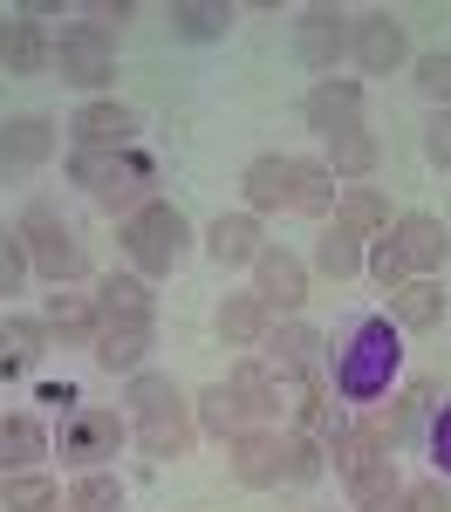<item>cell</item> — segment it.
<instances>
[{
  "label": "cell",
  "instance_id": "6da1fadb",
  "mask_svg": "<svg viewBox=\"0 0 451 512\" xmlns=\"http://www.w3.org/2000/svg\"><path fill=\"white\" fill-rule=\"evenodd\" d=\"M404 376V335L390 328V315H356L342 328V342L328 349V383L349 410L363 403H383Z\"/></svg>",
  "mask_w": 451,
  "mask_h": 512
},
{
  "label": "cell",
  "instance_id": "7a4b0ae2",
  "mask_svg": "<svg viewBox=\"0 0 451 512\" xmlns=\"http://www.w3.org/2000/svg\"><path fill=\"white\" fill-rule=\"evenodd\" d=\"M117 239H123V253H130V274H144V280H164V274H178L185 260H192V219L171 205V198H151V205H137L130 219H117Z\"/></svg>",
  "mask_w": 451,
  "mask_h": 512
},
{
  "label": "cell",
  "instance_id": "3957f363",
  "mask_svg": "<svg viewBox=\"0 0 451 512\" xmlns=\"http://www.w3.org/2000/svg\"><path fill=\"white\" fill-rule=\"evenodd\" d=\"M69 185H82L110 219H130L137 205L158 198V164L144 158V151H110V158H96V151H69Z\"/></svg>",
  "mask_w": 451,
  "mask_h": 512
},
{
  "label": "cell",
  "instance_id": "277c9868",
  "mask_svg": "<svg viewBox=\"0 0 451 512\" xmlns=\"http://www.w3.org/2000/svg\"><path fill=\"white\" fill-rule=\"evenodd\" d=\"M21 246H28V267H35V280H48V287H69V280L89 274V253H82L76 226L48 205V198H35L28 212H21Z\"/></svg>",
  "mask_w": 451,
  "mask_h": 512
},
{
  "label": "cell",
  "instance_id": "5b68a950",
  "mask_svg": "<svg viewBox=\"0 0 451 512\" xmlns=\"http://www.w3.org/2000/svg\"><path fill=\"white\" fill-rule=\"evenodd\" d=\"M253 355L274 369V383H281V390H294V383H308V376H322V369H328V335L315 328V321L287 315V321L267 328V342H260Z\"/></svg>",
  "mask_w": 451,
  "mask_h": 512
},
{
  "label": "cell",
  "instance_id": "8992f818",
  "mask_svg": "<svg viewBox=\"0 0 451 512\" xmlns=\"http://www.w3.org/2000/svg\"><path fill=\"white\" fill-rule=\"evenodd\" d=\"M55 76L69 82V89H82V103L103 96L110 76H117V41L96 35L89 21H69V28L55 35Z\"/></svg>",
  "mask_w": 451,
  "mask_h": 512
},
{
  "label": "cell",
  "instance_id": "52a82bcc",
  "mask_svg": "<svg viewBox=\"0 0 451 512\" xmlns=\"http://www.w3.org/2000/svg\"><path fill=\"white\" fill-rule=\"evenodd\" d=\"M123 444H130V417L123 410H103V403H82V410H69V424H62V458L76 472H103Z\"/></svg>",
  "mask_w": 451,
  "mask_h": 512
},
{
  "label": "cell",
  "instance_id": "ba28073f",
  "mask_svg": "<svg viewBox=\"0 0 451 512\" xmlns=\"http://www.w3.org/2000/svg\"><path fill=\"white\" fill-rule=\"evenodd\" d=\"M137 130L144 117L117 103V96H89L76 103V117H69V151H96V158H110V151H137Z\"/></svg>",
  "mask_w": 451,
  "mask_h": 512
},
{
  "label": "cell",
  "instance_id": "9c48e42d",
  "mask_svg": "<svg viewBox=\"0 0 451 512\" xmlns=\"http://www.w3.org/2000/svg\"><path fill=\"white\" fill-rule=\"evenodd\" d=\"M349 62L363 76H390L410 62V28L390 14V7H369V14H349Z\"/></svg>",
  "mask_w": 451,
  "mask_h": 512
},
{
  "label": "cell",
  "instance_id": "30bf717a",
  "mask_svg": "<svg viewBox=\"0 0 451 512\" xmlns=\"http://www.w3.org/2000/svg\"><path fill=\"white\" fill-rule=\"evenodd\" d=\"M151 349H158V315H103L96 321V369H110V376H137V369H151Z\"/></svg>",
  "mask_w": 451,
  "mask_h": 512
},
{
  "label": "cell",
  "instance_id": "8fae6325",
  "mask_svg": "<svg viewBox=\"0 0 451 512\" xmlns=\"http://www.w3.org/2000/svg\"><path fill=\"white\" fill-rule=\"evenodd\" d=\"M438 403H445V383H438V376L397 383V390L383 396V410H390V444H397V451H424V444H431V424H438Z\"/></svg>",
  "mask_w": 451,
  "mask_h": 512
},
{
  "label": "cell",
  "instance_id": "7c38bea8",
  "mask_svg": "<svg viewBox=\"0 0 451 512\" xmlns=\"http://www.w3.org/2000/svg\"><path fill=\"white\" fill-rule=\"evenodd\" d=\"M240 192H246V212H294L301 205V158L294 151H260V158L240 171Z\"/></svg>",
  "mask_w": 451,
  "mask_h": 512
},
{
  "label": "cell",
  "instance_id": "4fadbf2b",
  "mask_svg": "<svg viewBox=\"0 0 451 512\" xmlns=\"http://www.w3.org/2000/svg\"><path fill=\"white\" fill-rule=\"evenodd\" d=\"M287 431H301V437H315V444H335V437L349 431V403L335 396V383H328V369L322 376H308V383H294V396H287Z\"/></svg>",
  "mask_w": 451,
  "mask_h": 512
},
{
  "label": "cell",
  "instance_id": "5bb4252c",
  "mask_svg": "<svg viewBox=\"0 0 451 512\" xmlns=\"http://www.w3.org/2000/svg\"><path fill=\"white\" fill-rule=\"evenodd\" d=\"M349 55V14L342 7H301L294 21V62L315 69V82L335 76V62Z\"/></svg>",
  "mask_w": 451,
  "mask_h": 512
},
{
  "label": "cell",
  "instance_id": "9a60e30c",
  "mask_svg": "<svg viewBox=\"0 0 451 512\" xmlns=\"http://www.w3.org/2000/svg\"><path fill=\"white\" fill-rule=\"evenodd\" d=\"M246 274H253V294L274 308V321L301 315V301H308V260H301V253H287V246L267 239V246H260V260H253Z\"/></svg>",
  "mask_w": 451,
  "mask_h": 512
},
{
  "label": "cell",
  "instance_id": "2e32d148",
  "mask_svg": "<svg viewBox=\"0 0 451 512\" xmlns=\"http://www.w3.org/2000/svg\"><path fill=\"white\" fill-rule=\"evenodd\" d=\"M363 76H322L308 96H301V123L315 130V137H342V130H356L363 123Z\"/></svg>",
  "mask_w": 451,
  "mask_h": 512
},
{
  "label": "cell",
  "instance_id": "e0dca14e",
  "mask_svg": "<svg viewBox=\"0 0 451 512\" xmlns=\"http://www.w3.org/2000/svg\"><path fill=\"white\" fill-rule=\"evenodd\" d=\"M390 239H397V253H404V267L417 280H445V260H451L445 219H431V212H404V219H390Z\"/></svg>",
  "mask_w": 451,
  "mask_h": 512
},
{
  "label": "cell",
  "instance_id": "ac0fdd59",
  "mask_svg": "<svg viewBox=\"0 0 451 512\" xmlns=\"http://www.w3.org/2000/svg\"><path fill=\"white\" fill-rule=\"evenodd\" d=\"M226 390H233V403H240L246 424H274V431H281V417H287V390L274 383V369H267L260 355H240V362L226 369Z\"/></svg>",
  "mask_w": 451,
  "mask_h": 512
},
{
  "label": "cell",
  "instance_id": "d6986e66",
  "mask_svg": "<svg viewBox=\"0 0 451 512\" xmlns=\"http://www.w3.org/2000/svg\"><path fill=\"white\" fill-rule=\"evenodd\" d=\"M55 69V35L41 28L35 14H7L0 21V76H48Z\"/></svg>",
  "mask_w": 451,
  "mask_h": 512
},
{
  "label": "cell",
  "instance_id": "ffe728a7",
  "mask_svg": "<svg viewBox=\"0 0 451 512\" xmlns=\"http://www.w3.org/2000/svg\"><path fill=\"white\" fill-rule=\"evenodd\" d=\"M226 465L246 492H274L281 485V431L274 424H246L233 444H226Z\"/></svg>",
  "mask_w": 451,
  "mask_h": 512
},
{
  "label": "cell",
  "instance_id": "44dd1931",
  "mask_svg": "<svg viewBox=\"0 0 451 512\" xmlns=\"http://www.w3.org/2000/svg\"><path fill=\"white\" fill-rule=\"evenodd\" d=\"M55 158V123L48 117H7L0 123V178H35Z\"/></svg>",
  "mask_w": 451,
  "mask_h": 512
},
{
  "label": "cell",
  "instance_id": "7402d4cb",
  "mask_svg": "<svg viewBox=\"0 0 451 512\" xmlns=\"http://www.w3.org/2000/svg\"><path fill=\"white\" fill-rule=\"evenodd\" d=\"M260 246H267V233H260V219H253V212H219V219L205 226V260H212L219 274L253 267V260H260Z\"/></svg>",
  "mask_w": 451,
  "mask_h": 512
},
{
  "label": "cell",
  "instance_id": "603a6c76",
  "mask_svg": "<svg viewBox=\"0 0 451 512\" xmlns=\"http://www.w3.org/2000/svg\"><path fill=\"white\" fill-rule=\"evenodd\" d=\"M267 328H274V308H267L253 287H246V294H226V301L212 308V335H219L226 349H246V355H253L260 342H267Z\"/></svg>",
  "mask_w": 451,
  "mask_h": 512
},
{
  "label": "cell",
  "instance_id": "cb8c5ba5",
  "mask_svg": "<svg viewBox=\"0 0 451 512\" xmlns=\"http://www.w3.org/2000/svg\"><path fill=\"white\" fill-rule=\"evenodd\" d=\"M130 437H137V451H144V458H158V465L185 458V451L199 444L192 403H171V410H158V417H137V424H130Z\"/></svg>",
  "mask_w": 451,
  "mask_h": 512
},
{
  "label": "cell",
  "instance_id": "d4e9b609",
  "mask_svg": "<svg viewBox=\"0 0 451 512\" xmlns=\"http://www.w3.org/2000/svg\"><path fill=\"white\" fill-rule=\"evenodd\" d=\"M322 164L342 178V185H369L376 164H383V144H376L369 123H356V130H342V137H322Z\"/></svg>",
  "mask_w": 451,
  "mask_h": 512
},
{
  "label": "cell",
  "instance_id": "484cf974",
  "mask_svg": "<svg viewBox=\"0 0 451 512\" xmlns=\"http://www.w3.org/2000/svg\"><path fill=\"white\" fill-rule=\"evenodd\" d=\"M41 321H48V342H62V349H89L103 315H96V294H62V287H55V294L41 301Z\"/></svg>",
  "mask_w": 451,
  "mask_h": 512
},
{
  "label": "cell",
  "instance_id": "4316f807",
  "mask_svg": "<svg viewBox=\"0 0 451 512\" xmlns=\"http://www.w3.org/2000/svg\"><path fill=\"white\" fill-rule=\"evenodd\" d=\"M445 321V280H404L390 294V328L397 335H431Z\"/></svg>",
  "mask_w": 451,
  "mask_h": 512
},
{
  "label": "cell",
  "instance_id": "83f0119b",
  "mask_svg": "<svg viewBox=\"0 0 451 512\" xmlns=\"http://www.w3.org/2000/svg\"><path fill=\"white\" fill-rule=\"evenodd\" d=\"M171 41H192V48H212V41L233 35V7L226 0H171Z\"/></svg>",
  "mask_w": 451,
  "mask_h": 512
},
{
  "label": "cell",
  "instance_id": "f1b7e54d",
  "mask_svg": "<svg viewBox=\"0 0 451 512\" xmlns=\"http://www.w3.org/2000/svg\"><path fill=\"white\" fill-rule=\"evenodd\" d=\"M41 458H48V431H41V417H28V410L0 417V478H7V472H41Z\"/></svg>",
  "mask_w": 451,
  "mask_h": 512
},
{
  "label": "cell",
  "instance_id": "f546056e",
  "mask_svg": "<svg viewBox=\"0 0 451 512\" xmlns=\"http://www.w3.org/2000/svg\"><path fill=\"white\" fill-rule=\"evenodd\" d=\"M48 355V321L41 315H7L0 321V376H28Z\"/></svg>",
  "mask_w": 451,
  "mask_h": 512
},
{
  "label": "cell",
  "instance_id": "4dcf8cb0",
  "mask_svg": "<svg viewBox=\"0 0 451 512\" xmlns=\"http://www.w3.org/2000/svg\"><path fill=\"white\" fill-rule=\"evenodd\" d=\"M363 253H369V239L356 233V226L328 219L322 239H315V274H328V280H356V274H363Z\"/></svg>",
  "mask_w": 451,
  "mask_h": 512
},
{
  "label": "cell",
  "instance_id": "1f68e13d",
  "mask_svg": "<svg viewBox=\"0 0 451 512\" xmlns=\"http://www.w3.org/2000/svg\"><path fill=\"white\" fill-rule=\"evenodd\" d=\"M192 424H199V437H212V444H233V437L246 431V417H240V403H233V390H226V383H205V390H199Z\"/></svg>",
  "mask_w": 451,
  "mask_h": 512
},
{
  "label": "cell",
  "instance_id": "d6a6232c",
  "mask_svg": "<svg viewBox=\"0 0 451 512\" xmlns=\"http://www.w3.org/2000/svg\"><path fill=\"white\" fill-rule=\"evenodd\" d=\"M96 315H158V294L144 274H103L96 280Z\"/></svg>",
  "mask_w": 451,
  "mask_h": 512
},
{
  "label": "cell",
  "instance_id": "836d02e7",
  "mask_svg": "<svg viewBox=\"0 0 451 512\" xmlns=\"http://www.w3.org/2000/svg\"><path fill=\"white\" fill-rule=\"evenodd\" d=\"M0 512H62V485L48 472H7L0 478Z\"/></svg>",
  "mask_w": 451,
  "mask_h": 512
},
{
  "label": "cell",
  "instance_id": "e575fe53",
  "mask_svg": "<svg viewBox=\"0 0 451 512\" xmlns=\"http://www.w3.org/2000/svg\"><path fill=\"white\" fill-rule=\"evenodd\" d=\"M335 219H342V226H356L363 239H383V233H390V198L376 192V185H342Z\"/></svg>",
  "mask_w": 451,
  "mask_h": 512
},
{
  "label": "cell",
  "instance_id": "d590c367",
  "mask_svg": "<svg viewBox=\"0 0 451 512\" xmlns=\"http://www.w3.org/2000/svg\"><path fill=\"white\" fill-rule=\"evenodd\" d=\"M171 403H185V396H178V383H171L164 369L123 376V410H130V424H137V417H158V410H171Z\"/></svg>",
  "mask_w": 451,
  "mask_h": 512
},
{
  "label": "cell",
  "instance_id": "8d00e7d4",
  "mask_svg": "<svg viewBox=\"0 0 451 512\" xmlns=\"http://www.w3.org/2000/svg\"><path fill=\"white\" fill-rule=\"evenodd\" d=\"M342 485H349V506H356V512L383 506V499H397V492H404V465H397V458H369L363 472H349Z\"/></svg>",
  "mask_w": 451,
  "mask_h": 512
},
{
  "label": "cell",
  "instance_id": "74e56055",
  "mask_svg": "<svg viewBox=\"0 0 451 512\" xmlns=\"http://www.w3.org/2000/svg\"><path fill=\"white\" fill-rule=\"evenodd\" d=\"M335 205H342V178H335L322 158H301V205H294V212L328 226V219H335Z\"/></svg>",
  "mask_w": 451,
  "mask_h": 512
},
{
  "label": "cell",
  "instance_id": "f35d334b",
  "mask_svg": "<svg viewBox=\"0 0 451 512\" xmlns=\"http://www.w3.org/2000/svg\"><path fill=\"white\" fill-rule=\"evenodd\" d=\"M62 512H123V478L117 472H76L62 492Z\"/></svg>",
  "mask_w": 451,
  "mask_h": 512
},
{
  "label": "cell",
  "instance_id": "ab89813d",
  "mask_svg": "<svg viewBox=\"0 0 451 512\" xmlns=\"http://www.w3.org/2000/svg\"><path fill=\"white\" fill-rule=\"evenodd\" d=\"M328 472V451L301 431H281V485H315Z\"/></svg>",
  "mask_w": 451,
  "mask_h": 512
},
{
  "label": "cell",
  "instance_id": "60d3db41",
  "mask_svg": "<svg viewBox=\"0 0 451 512\" xmlns=\"http://www.w3.org/2000/svg\"><path fill=\"white\" fill-rule=\"evenodd\" d=\"M363 274L376 280L383 294H397L404 280H417V274L404 267V253H397V239H390V233H383V239H369V253H363Z\"/></svg>",
  "mask_w": 451,
  "mask_h": 512
},
{
  "label": "cell",
  "instance_id": "b9f144b4",
  "mask_svg": "<svg viewBox=\"0 0 451 512\" xmlns=\"http://www.w3.org/2000/svg\"><path fill=\"white\" fill-rule=\"evenodd\" d=\"M417 89H424V103H431V110H451V48L417 55Z\"/></svg>",
  "mask_w": 451,
  "mask_h": 512
},
{
  "label": "cell",
  "instance_id": "7bdbcfd3",
  "mask_svg": "<svg viewBox=\"0 0 451 512\" xmlns=\"http://www.w3.org/2000/svg\"><path fill=\"white\" fill-rule=\"evenodd\" d=\"M28 280H35L28 246H21V233H14V226H0V294H21Z\"/></svg>",
  "mask_w": 451,
  "mask_h": 512
},
{
  "label": "cell",
  "instance_id": "ee69618b",
  "mask_svg": "<svg viewBox=\"0 0 451 512\" xmlns=\"http://www.w3.org/2000/svg\"><path fill=\"white\" fill-rule=\"evenodd\" d=\"M397 506H404V512H451V485L431 472V478H417V485H404Z\"/></svg>",
  "mask_w": 451,
  "mask_h": 512
},
{
  "label": "cell",
  "instance_id": "f6af8a7d",
  "mask_svg": "<svg viewBox=\"0 0 451 512\" xmlns=\"http://www.w3.org/2000/svg\"><path fill=\"white\" fill-rule=\"evenodd\" d=\"M424 458H431V472L451 485V396L438 403V424H431V444H424Z\"/></svg>",
  "mask_w": 451,
  "mask_h": 512
},
{
  "label": "cell",
  "instance_id": "bcb514c9",
  "mask_svg": "<svg viewBox=\"0 0 451 512\" xmlns=\"http://www.w3.org/2000/svg\"><path fill=\"white\" fill-rule=\"evenodd\" d=\"M82 21H89L96 35H110V41H117L123 28L137 21V7H130V0H117V7H110V0H96V7H82Z\"/></svg>",
  "mask_w": 451,
  "mask_h": 512
},
{
  "label": "cell",
  "instance_id": "7dc6e473",
  "mask_svg": "<svg viewBox=\"0 0 451 512\" xmlns=\"http://www.w3.org/2000/svg\"><path fill=\"white\" fill-rule=\"evenodd\" d=\"M424 158L438 164V171H451V110H431V123H424Z\"/></svg>",
  "mask_w": 451,
  "mask_h": 512
},
{
  "label": "cell",
  "instance_id": "c3c4849f",
  "mask_svg": "<svg viewBox=\"0 0 451 512\" xmlns=\"http://www.w3.org/2000/svg\"><path fill=\"white\" fill-rule=\"evenodd\" d=\"M41 403H82V396L69 383H41Z\"/></svg>",
  "mask_w": 451,
  "mask_h": 512
},
{
  "label": "cell",
  "instance_id": "681fc988",
  "mask_svg": "<svg viewBox=\"0 0 451 512\" xmlns=\"http://www.w3.org/2000/svg\"><path fill=\"white\" fill-rule=\"evenodd\" d=\"M397 499H404V492H397ZM397 499H383V506H363V512H404V506H397Z\"/></svg>",
  "mask_w": 451,
  "mask_h": 512
}]
</instances>
